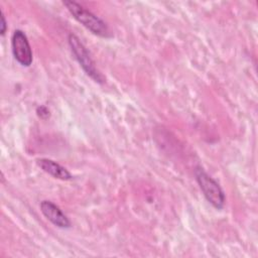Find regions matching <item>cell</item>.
<instances>
[{"label": "cell", "mask_w": 258, "mask_h": 258, "mask_svg": "<svg viewBox=\"0 0 258 258\" xmlns=\"http://www.w3.org/2000/svg\"><path fill=\"white\" fill-rule=\"evenodd\" d=\"M62 4L67 7L73 17L93 34L100 37L111 36V31L107 23L90 10L86 9L84 6L73 0L62 1Z\"/></svg>", "instance_id": "1"}, {"label": "cell", "mask_w": 258, "mask_h": 258, "mask_svg": "<svg viewBox=\"0 0 258 258\" xmlns=\"http://www.w3.org/2000/svg\"><path fill=\"white\" fill-rule=\"evenodd\" d=\"M40 211L43 216L54 226L61 229L71 228V221L64 215V213L52 202L50 201H42L40 203Z\"/></svg>", "instance_id": "5"}, {"label": "cell", "mask_w": 258, "mask_h": 258, "mask_svg": "<svg viewBox=\"0 0 258 258\" xmlns=\"http://www.w3.org/2000/svg\"><path fill=\"white\" fill-rule=\"evenodd\" d=\"M11 49L14 58L23 67H29L32 63V50L26 34L20 30H14L11 37Z\"/></svg>", "instance_id": "4"}, {"label": "cell", "mask_w": 258, "mask_h": 258, "mask_svg": "<svg viewBox=\"0 0 258 258\" xmlns=\"http://www.w3.org/2000/svg\"><path fill=\"white\" fill-rule=\"evenodd\" d=\"M36 163L44 172L48 173L54 178L60 180H70L73 178L72 173L66 167L51 159L39 158L36 160Z\"/></svg>", "instance_id": "6"}, {"label": "cell", "mask_w": 258, "mask_h": 258, "mask_svg": "<svg viewBox=\"0 0 258 258\" xmlns=\"http://www.w3.org/2000/svg\"><path fill=\"white\" fill-rule=\"evenodd\" d=\"M195 175L207 201L214 208L218 210L223 209L225 206L226 197L218 181H216L210 174H208L206 170L201 166L196 168Z\"/></svg>", "instance_id": "3"}, {"label": "cell", "mask_w": 258, "mask_h": 258, "mask_svg": "<svg viewBox=\"0 0 258 258\" xmlns=\"http://www.w3.org/2000/svg\"><path fill=\"white\" fill-rule=\"evenodd\" d=\"M68 41H69V45L71 47L72 52L74 53L76 59L78 60V62L80 63V66L82 67L86 75H88L96 83H99V84L105 83L104 76L97 69L95 61L93 60L91 54L89 53L88 49L83 44V42L80 40V38L77 35L71 33L69 34Z\"/></svg>", "instance_id": "2"}, {"label": "cell", "mask_w": 258, "mask_h": 258, "mask_svg": "<svg viewBox=\"0 0 258 258\" xmlns=\"http://www.w3.org/2000/svg\"><path fill=\"white\" fill-rule=\"evenodd\" d=\"M5 31H6V20H5L3 13L1 12V30H0L1 35H4Z\"/></svg>", "instance_id": "7"}]
</instances>
